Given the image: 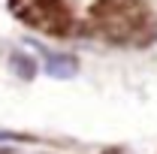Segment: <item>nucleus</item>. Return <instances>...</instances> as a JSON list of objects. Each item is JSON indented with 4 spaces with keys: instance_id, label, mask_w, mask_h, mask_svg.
Listing matches in <instances>:
<instances>
[{
    "instance_id": "4",
    "label": "nucleus",
    "mask_w": 157,
    "mask_h": 154,
    "mask_svg": "<svg viewBox=\"0 0 157 154\" xmlns=\"http://www.w3.org/2000/svg\"><path fill=\"white\" fill-rule=\"evenodd\" d=\"M12 70L18 73V79H33L36 76V64L30 60V55H12Z\"/></svg>"
},
{
    "instance_id": "1",
    "label": "nucleus",
    "mask_w": 157,
    "mask_h": 154,
    "mask_svg": "<svg viewBox=\"0 0 157 154\" xmlns=\"http://www.w3.org/2000/svg\"><path fill=\"white\" fill-rule=\"evenodd\" d=\"M97 27L106 33L109 39H133L145 24V12L139 0H100L94 9Z\"/></svg>"
},
{
    "instance_id": "2",
    "label": "nucleus",
    "mask_w": 157,
    "mask_h": 154,
    "mask_svg": "<svg viewBox=\"0 0 157 154\" xmlns=\"http://www.w3.org/2000/svg\"><path fill=\"white\" fill-rule=\"evenodd\" d=\"M12 9L27 24L42 27L48 33H67L70 27V12L60 0H12Z\"/></svg>"
},
{
    "instance_id": "3",
    "label": "nucleus",
    "mask_w": 157,
    "mask_h": 154,
    "mask_svg": "<svg viewBox=\"0 0 157 154\" xmlns=\"http://www.w3.org/2000/svg\"><path fill=\"white\" fill-rule=\"evenodd\" d=\"M78 70L76 58H67V55H48L45 58V73L52 79H73Z\"/></svg>"
}]
</instances>
